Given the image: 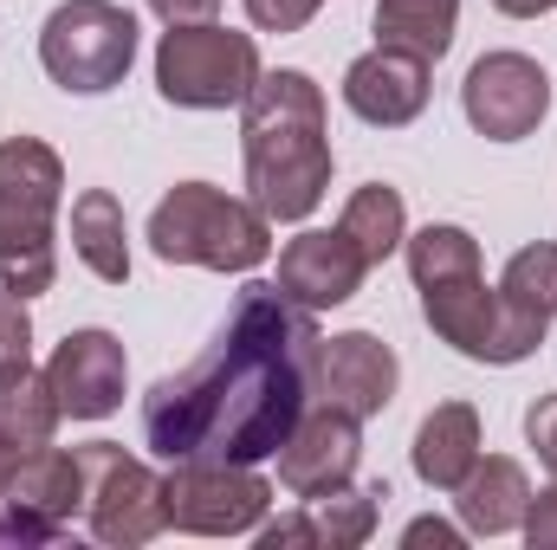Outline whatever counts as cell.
<instances>
[{
	"mask_svg": "<svg viewBox=\"0 0 557 550\" xmlns=\"http://www.w3.org/2000/svg\"><path fill=\"white\" fill-rule=\"evenodd\" d=\"M318 311L247 285L221 337L143 396V440L162 460H273L318 396Z\"/></svg>",
	"mask_w": 557,
	"mask_h": 550,
	"instance_id": "1",
	"label": "cell"
},
{
	"mask_svg": "<svg viewBox=\"0 0 557 550\" xmlns=\"http://www.w3.org/2000/svg\"><path fill=\"white\" fill-rule=\"evenodd\" d=\"M240 155H247V188L267 208V221H311L331 188L324 85L292 65L260 72V85L240 104Z\"/></svg>",
	"mask_w": 557,
	"mask_h": 550,
	"instance_id": "2",
	"label": "cell"
},
{
	"mask_svg": "<svg viewBox=\"0 0 557 550\" xmlns=\"http://www.w3.org/2000/svg\"><path fill=\"white\" fill-rule=\"evenodd\" d=\"M149 253L162 266L260 273L273 260V221L253 195L240 201L214 182H175L149 214Z\"/></svg>",
	"mask_w": 557,
	"mask_h": 550,
	"instance_id": "3",
	"label": "cell"
},
{
	"mask_svg": "<svg viewBox=\"0 0 557 550\" xmlns=\"http://www.w3.org/2000/svg\"><path fill=\"white\" fill-rule=\"evenodd\" d=\"M59 201H65L59 149L39 137L0 142V285L20 298H39L59 278Z\"/></svg>",
	"mask_w": 557,
	"mask_h": 550,
	"instance_id": "4",
	"label": "cell"
},
{
	"mask_svg": "<svg viewBox=\"0 0 557 550\" xmlns=\"http://www.w3.org/2000/svg\"><path fill=\"white\" fill-rule=\"evenodd\" d=\"M421 317H428V330H434L454 357L493 363V370L525 363V357L545 343V330H552V317H545L539 304H525V298L506 291V285H486V273L447 278V285H421Z\"/></svg>",
	"mask_w": 557,
	"mask_h": 550,
	"instance_id": "5",
	"label": "cell"
},
{
	"mask_svg": "<svg viewBox=\"0 0 557 550\" xmlns=\"http://www.w3.org/2000/svg\"><path fill=\"white\" fill-rule=\"evenodd\" d=\"M39 65L72 98H104L137 65V13L117 0H65L39 26Z\"/></svg>",
	"mask_w": 557,
	"mask_h": 550,
	"instance_id": "6",
	"label": "cell"
},
{
	"mask_svg": "<svg viewBox=\"0 0 557 550\" xmlns=\"http://www.w3.org/2000/svg\"><path fill=\"white\" fill-rule=\"evenodd\" d=\"M260 85V46L253 33H234L221 20L169 26L156 46V91L175 111H234Z\"/></svg>",
	"mask_w": 557,
	"mask_h": 550,
	"instance_id": "7",
	"label": "cell"
},
{
	"mask_svg": "<svg viewBox=\"0 0 557 550\" xmlns=\"http://www.w3.org/2000/svg\"><path fill=\"white\" fill-rule=\"evenodd\" d=\"M267 505H273V486L234 460H169L162 473L169 532H188V538H247L260 532Z\"/></svg>",
	"mask_w": 557,
	"mask_h": 550,
	"instance_id": "8",
	"label": "cell"
},
{
	"mask_svg": "<svg viewBox=\"0 0 557 550\" xmlns=\"http://www.w3.org/2000/svg\"><path fill=\"white\" fill-rule=\"evenodd\" d=\"M78 466H85V525H91L98 545L137 550L169 532L162 479L137 453H124L117 440H91V447H78Z\"/></svg>",
	"mask_w": 557,
	"mask_h": 550,
	"instance_id": "9",
	"label": "cell"
},
{
	"mask_svg": "<svg viewBox=\"0 0 557 550\" xmlns=\"http://www.w3.org/2000/svg\"><path fill=\"white\" fill-rule=\"evenodd\" d=\"M85 505V466L65 447H33L0 486V545H52Z\"/></svg>",
	"mask_w": 557,
	"mask_h": 550,
	"instance_id": "10",
	"label": "cell"
},
{
	"mask_svg": "<svg viewBox=\"0 0 557 550\" xmlns=\"http://www.w3.org/2000/svg\"><path fill=\"white\" fill-rule=\"evenodd\" d=\"M460 111L486 142H525L552 117V78L525 52H486L460 85Z\"/></svg>",
	"mask_w": 557,
	"mask_h": 550,
	"instance_id": "11",
	"label": "cell"
},
{
	"mask_svg": "<svg viewBox=\"0 0 557 550\" xmlns=\"http://www.w3.org/2000/svg\"><path fill=\"white\" fill-rule=\"evenodd\" d=\"M363 421L344 409H331V402H318V409L298 414V427L285 434V447H278V486L292 492V499H318V492H331V486H344L350 473H357V460H363V434H357Z\"/></svg>",
	"mask_w": 557,
	"mask_h": 550,
	"instance_id": "12",
	"label": "cell"
},
{
	"mask_svg": "<svg viewBox=\"0 0 557 550\" xmlns=\"http://www.w3.org/2000/svg\"><path fill=\"white\" fill-rule=\"evenodd\" d=\"M46 383L59 396V409L72 421H104V414L124 409V383H131V357L111 330H65L52 363H46Z\"/></svg>",
	"mask_w": 557,
	"mask_h": 550,
	"instance_id": "13",
	"label": "cell"
},
{
	"mask_svg": "<svg viewBox=\"0 0 557 550\" xmlns=\"http://www.w3.org/2000/svg\"><path fill=\"white\" fill-rule=\"evenodd\" d=\"M396 383H403V363L376 330H337L318 343V402L370 421L396 402Z\"/></svg>",
	"mask_w": 557,
	"mask_h": 550,
	"instance_id": "14",
	"label": "cell"
},
{
	"mask_svg": "<svg viewBox=\"0 0 557 550\" xmlns=\"http://www.w3.org/2000/svg\"><path fill=\"white\" fill-rule=\"evenodd\" d=\"M363 273H370V260L350 247L344 227H305V234H292L285 253H278V291H285L292 304H305V311H337V304H350V298L363 291Z\"/></svg>",
	"mask_w": 557,
	"mask_h": 550,
	"instance_id": "15",
	"label": "cell"
},
{
	"mask_svg": "<svg viewBox=\"0 0 557 550\" xmlns=\"http://www.w3.org/2000/svg\"><path fill=\"white\" fill-rule=\"evenodd\" d=\"M428 91H434L428 85V59L396 52V46H376V52L350 59V72H344V104L363 124H376V130L416 124L421 111H428Z\"/></svg>",
	"mask_w": 557,
	"mask_h": 550,
	"instance_id": "16",
	"label": "cell"
},
{
	"mask_svg": "<svg viewBox=\"0 0 557 550\" xmlns=\"http://www.w3.org/2000/svg\"><path fill=\"white\" fill-rule=\"evenodd\" d=\"M454 505H460V525L467 538H506L525 525V505H532V479L519 460L506 453H480L473 473L454 486Z\"/></svg>",
	"mask_w": 557,
	"mask_h": 550,
	"instance_id": "17",
	"label": "cell"
},
{
	"mask_svg": "<svg viewBox=\"0 0 557 550\" xmlns=\"http://www.w3.org/2000/svg\"><path fill=\"white\" fill-rule=\"evenodd\" d=\"M409 460H416V479L428 492H454V486L473 473V460H480V409H473V402H441V409H428L421 427H416Z\"/></svg>",
	"mask_w": 557,
	"mask_h": 550,
	"instance_id": "18",
	"label": "cell"
},
{
	"mask_svg": "<svg viewBox=\"0 0 557 550\" xmlns=\"http://www.w3.org/2000/svg\"><path fill=\"white\" fill-rule=\"evenodd\" d=\"M59 421H65V409H59L46 370H33V357L26 363H0V447H13V453L52 447Z\"/></svg>",
	"mask_w": 557,
	"mask_h": 550,
	"instance_id": "19",
	"label": "cell"
},
{
	"mask_svg": "<svg viewBox=\"0 0 557 550\" xmlns=\"http://www.w3.org/2000/svg\"><path fill=\"white\" fill-rule=\"evenodd\" d=\"M72 253L78 266L104 285L131 278V234H124V201L111 188H85L72 201Z\"/></svg>",
	"mask_w": 557,
	"mask_h": 550,
	"instance_id": "20",
	"label": "cell"
},
{
	"mask_svg": "<svg viewBox=\"0 0 557 550\" xmlns=\"http://www.w3.org/2000/svg\"><path fill=\"white\" fill-rule=\"evenodd\" d=\"M460 26V0H376V46L416 52V59H447Z\"/></svg>",
	"mask_w": 557,
	"mask_h": 550,
	"instance_id": "21",
	"label": "cell"
},
{
	"mask_svg": "<svg viewBox=\"0 0 557 550\" xmlns=\"http://www.w3.org/2000/svg\"><path fill=\"white\" fill-rule=\"evenodd\" d=\"M344 234H350V247L370 260V266H383L389 253H403V240H409V208H403V195L389 188V182H363L350 201H344V221H337Z\"/></svg>",
	"mask_w": 557,
	"mask_h": 550,
	"instance_id": "22",
	"label": "cell"
},
{
	"mask_svg": "<svg viewBox=\"0 0 557 550\" xmlns=\"http://www.w3.org/2000/svg\"><path fill=\"white\" fill-rule=\"evenodd\" d=\"M403 253H409V278L421 285H447V278H473L480 273V240L467 234V227H454V221H434V227H421L403 240Z\"/></svg>",
	"mask_w": 557,
	"mask_h": 550,
	"instance_id": "23",
	"label": "cell"
},
{
	"mask_svg": "<svg viewBox=\"0 0 557 550\" xmlns=\"http://www.w3.org/2000/svg\"><path fill=\"white\" fill-rule=\"evenodd\" d=\"M376 499H383V486H331V492H318L311 499V525H318V545L324 550H357L370 545V532H376Z\"/></svg>",
	"mask_w": 557,
	"mask_h": 550,
	"instance_id": "24",
	"label": "cell"
},
{
	"mask_svg": "<svg viewBox=\"0 0 557 550\" xmlns=\"http://www.w3.org/2000/svg\"><path fill=\"white\" fill-rule=\"evenodd\" d=\"M506 291H519L525 304H539L545 317L557 324V240H539V247H519L506 260Z\"/></svg>",
	"mask_w": 557,
	"mask_h": 550,
	"instance_id": "25",
	"label": "cell"
},
{
	"mask_svg": "<svg viewBox=\"0 0 557 550\" xmlns=\"http://www.w3.org/2000/svg\"><path fill=\"white\" fill-rule=\"evenodd\" d=\"M33 357V317H26V298L0 285V363H26Z\"/></svg>",
	"mask_w": 557,
	"mask_h": 550,
	"instance_id": "26",
	"label": "cell"
},
{
	"mask_svg": "<svg viewBox=\"0 0 557 550\" xmlns=\"http://www.w3.org/2000/svg\"><path fill=\"white\" fill-rule=\"evenodd\" d=\"M240 7H247V20H253L260 33H298V26L318 20L324 0H240Z\"/></svg>",
	"mask_w": 557,
	"mask_h": 550,
	"instance_id": "27",
	"label": "cell"
},
{
	"mask_svg": "<svg viewBox=\"0 0 557 550\" xmlns=\"http://www.w3.org/2000/svg\"><path fill=\"white\" fill-rule=\"evenodd\" d=\"M525 440H532V453L545 460V473L557 479V396H539V402L525 409Z\"/></svg>",
	"mask_w": 557,
	"mask_h": 550,
	"instance_id": "28",
	"label": "cell"
},
{
	"mask_svg": "<svg viewBox=\"0 0 557 550\" xmlns=\"http://www.w3.org/2000/svg\"><path fill=\"white\" fill-rule=\"evenodd\" d=\"M525 545L532 550H557V479L545 486V492H532V505H525Z\"/></svg>",
	"mask_w": 557,
	"mask_h": 550,
	"instance_id": "29",
	"label": "cell"
},
{
	"mask_svg": "<svg viewBox=\"0 0 557 550\" xmlns=\"http://www.w3.org/2000/svg\"><path fill=\"white\" fill-rule=\"evenodd\" d=\"M298 545H318V525H311V512L305 518H260V550H298ZM324 550V545H318Z\"/></svg>",
	"mask_w": 557,
	"mask_h": 550,
	"instance_id": "30",
	"label": "cell"
},
{
	"mask_svg": "<svg viewBox=\"0 0 557 550\" xmlns=\"http://www.w3.org/2000/svg\"><path fill=\"white\" fill-rule=\"evenodd\" d=\"M403 545L409 550H460L467 545V525H447V518H416V525H409V532H403Z\"/></svg>",
	"mask_w": 557,
	"mask_h": 550,
	"instance_id": "31",
	"label": "cell"
},
{
	"mask_svg": "<svg viewBox=\"0 0 557 550\" xmlns=\"http://www.w3.org/2000/svg\"><path fill=\"white\" fill-rule=\"evenodd\" d=\"M149 13H156L162 26H201V20L221 13V0H149Z\"/></svg>",
	"mask_w": 557,
	"mask_h": 550,
	"instance_id": "32",
	"label": "cell"
},
{
	"mask_svg": "<svg viewBox=\"0 0 557 550\" xmlns=\"http://www.w3.org/2000/svg\"><path fill=\"white\" fill-rule=\"evenodd\" d=\"M493 7H499L506 20H545V13H552L557 0H493Z\"/></svg>",
	"mask_w": 557,
	"mask_h": 550,
	"instance_id": "33",
	"label": "cell"
},
{
	"mask_svg": "<svg viewBox=\"0 0 557 550\" xmlns=\"http://www.w3.org/2000/svg\"><path fill=\"white\" fill-rule=\"evenodd\" d=\"M13 460H20V453H13V447H0V486H7V473H13Z\"/></svg>",
	"mask_w": 557,
	"mask_h": 550,
	"instance_id": "34",
	"label": "cell"
}]
</instances>
